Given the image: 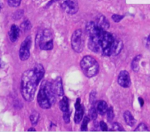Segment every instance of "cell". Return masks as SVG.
Segmentation results:
<instances>
[{
  "label": "cell",
  "instance_id": "cell-1",
  "mask_svg": "<svg viewBox=\"0 0 150 132\" xmlns=\"http://www.w3.org/2000/svg\"><path fill=\"white\" fill-rule=\"evenodd\" d=\"M114 37L106 30H102L99 35L89 38V48L93 52L101 53L104 56H111Z\"/></svg>",
  "mask_w": 150,
  "mask_h": 132
},
{
  "label": "cell",
  "instance_id": "cell-2",
  "mask_svg": "<svg viewBox=\"0 0 150 132\" xmlns=\"http://www.w3.org/2000/svg\"><path fill=\"white\" fill-rule=\"evenodd\" d=\"M38 84L39 82L37 80L33 70H26L23 73L21 83V91L22 96L26 102L33 100Z\"/></svg>",
  "mask_w": 150,
  "mask_h": 132
},
{
  "label": "cell",
  "instance_id": "cell-3",
  "mask_svg": "<svg viewBox=\"0 0 150 132\" xmlns=\"http://www.w3.org/2000/svg\"><path fill=\"white\" fill-rule=\"evenodd\" d=\"M81 69L83 74L88 77H92L99 72V64L94 57L86 55L82 58L80 63Z\"/></svg>",
  "mask_w": 150,
  "mask_h": 132
},
{
  "label": "cell",
  "instance_id": "cell-4",
  "mask_svg": "<svg viewBox=\"0 0 150 132\" xmlns=\"http://www.w3.org/2000/svg\"><path fill=\"white\" fill-rule=\"evenodd\" d=\"M36 43L41 50L51 51L54 47L53 34L51 29H44L38 34L36 37Z\"/></svg>",
  "mask_w": 150,
  "mask_h": 132
},
{
  "label": "cell",
  "instance_id": "cell-5",
  "mask_svg": "<svg viewBox=\"0 0 150 132\" xmlns=\"http://www.w3.org/2000/svg\"><path fill=\"white\" fill-rule=\"evenodd\" d=\"M71 46L76 53H81L84 47V37L82 30L77 29L73 33L71 37Z\"/></svg>",
  "mask_w": 150,
  "mask_h": 132
},
{
  "label": "cell",
  "instance_id": "cell-6",
  "mask_svg": "<svg viewBox=\"0 0 150 132\" xmlns=\"http://www.w3.org/2000/svg\"><path fill=\"white\" fill-rule=\"evenodd\" d=\"M32 46V37L28 36L22 42L19 49V58L21 61H26L30 56V48Z\"/></svg>",
  "mask_w": 150,
  "mask_h": 132
},
{
  "label": "cell",
  "instance_id": "cell-7",
  "mask_svg": "<svg viewBox=\"0 0 150 132\" xmlns=\"http://www.w3.org/2000/svg\"><path fill=\"white\" fill-rule=\"evenodd\" d=\"M61 7L67 14L74 15L79 11V1L78 0H62Z\"/></svg>",
  "mask_w": 150,
  "mask_h": 132
},
{
  "label": "cell",
  "instance_id": "cell-8",
  "mask_svg": "<svg viewBox=\"0 0 150 132\" xmlns=\"http://www.w3.org/2000/svg\"><path fill=\"white\" fill-rule=\"evenodd\" d=\"M41 86L43 88L45 95L48 97L51 106L54 105V103L56 102V96H57V94L54 91L53 83H50L48 81H45L42 83Z\"/></svg>",
  "mask_w": 150,
  "mask_h": 132
},
{
  "label": "cell",
  "instance_id": "cell-9",
  "mask_svg": "<svg viewBox=\"0 0 150 132\" xmlns=\"http://www.w3.org/2000/svg\"><path fill=\"white\" fill-rule=\"evenodd\" d=\"M38 102L40 107L41 108H42V109L48 110L51 107V103H50L48 97H47L46 95H45L44 89L42 86L40 87V89L39 93H38Z\"/></svg>",
  "mask_w": 150,
  "mask_h": 132
},
{
  "label": "cell",
  "instance_id": "cell-10",
  "mask_svg": "<svg viewBox=\"0 0 150 132\" xmlns=\"http://www.w3.org/2000/svg\"><path fill=\"white\" fill-rule=\"evenodd\" d=\"M119 85L123 88H128L131 85V80H130V74L126 70H122L120 72L118 76Z\"/></svg>",
  "mask_w": 150,
  "mask_h": 132
},
{
  "label": "cell",
  "instance_id": "cell-11",
  "mask_svg": "<svg viewBox=\"0 0 150 132\" xmlns=\"http://www.w3.org/2000/svg\"><path fill=\"white\" fill-rule=\"evenodd\" d=\"M123 49V42L120 38H114L111 48V55H117Z\"/></svg>",
  "mask_w": 150,
  "mask_h": 132
},
{
  "label": "cell",
  "instance_id": "cell-12",
  "mask_svg": "<svg viewBox=\"0 0 150 132\" xmlns=\"http://www.w3.org/2000/svg\"><path fill=\"white\" fill-rule=\"evenodd\" d=\"M95 23L99 26L100 29L103 30H107L110 27V23L108 19L103 15H99L95 19Z\"/></svg>",
  "mask_w": 150,
  "mask_h": 132
},
{
  "label": "cell",
  "instance_id": "cell-13",
  "mask_svg": "<svg viewBox=\"0 0 150 132\" xmlns=\"http://www.w3.org/2000/svg\"><path fill=\"white\" fill-rule=\"evenodd\" d=\"M54 91H55L57 96H62L64 95V88H63L62 80L60 77H58L53 83Z\"/></svg>",
  "mask_w": 150,
  "mask_h": 132
},
{
  "label": "cell",
  "instance_id": "cell-14",
  "mask_svg": "<svg viewBox=\"0 0 150 132\" xmlns=\"http://www.w3.org/2000/svg\"><path fill=\"white\" fill-rule=\"evenodd\" d=\"M20 28L16 25H12L10 27V32H9V37L11 42H15L18 40L19 36H20Z\"/></svg>",
  "mask_w": 150,
  "mask_h": 132
},
{
  "label": "cell",
  "instance_id": "cell-15",
  "mask_svg": "<svg viewBox=\"0 0 150 132\" xmlns=\"http://www.w3.org/2000/svg\"><path fill=\"white\" fill-rule=\"evenodd\" d=\"M32 70H33L34 73L36 76L37 80L40 83V81L42 80V77H44V74H45V69H44L43 66L40 64H38L34 67Z\"/></svg>",
  "mask_w": 150,
  "mask_h": 132
},
{
  "label": "cell",
  "instance_id": "cell-16",
  "mask_svg": "<svg viewBox=\"0 0 150 132\" xmlns=\"http://www.w3.org/2000/svg\"><path fill=\"white\" fill-rule=\"evenodd\" d=\"M123 117H124V120L127 125L132 127L136 124V120L133 118V115H132V113L130 111H125L124 112Z\"/></svg>",
  "mask_w": 150,
  "mask_h": 132
},
{
  "label": "cell",
  "instance_id": "cell-17",
  "mask_svg": "<svg viewBox=\"0 0 150 132\" xmlns=\"http://www.w3.org/2000/svg\"><path fill=\"white\" fill-rule=\"evenodd\" d=\"M83 113H84V110H83V107L82 105H81L79 107L76 108L74 116V121L76 124H79V123L81 122L82 119H83Z\"/></svg>",
  "mask_w": 150,
  "mask_h": 132
},
{
  "label": "cell",
  "instance_id": "cell-18",
  "mask_svg": "<svg viewBox=\"0 0 150 132\" xmlns=\"http://www.w3.org/2000/svg\"><path fill=\"white\" fill-rule=\"evenodd\" d=\"M96 110L100 115H104L106 113L107 110H108V105H107V103L105 101H100L98 103V105H97Z\"/></svg>",
  "mask_w": 150,
  "mask_h": 132
},
{
  "label": "cell",
  "instance_id": "cell-19",
  "mask_svg": "<svg viewBox=\"0 0 150 132\" xmlns=\"http://www.w3.org/2000/svg\"><path fill=\"white\" fill-rule=\"evenodd\" d=\"M59 109L62 112H67L69 111V101L66 96H64L61 101L59 103Z\"/></svg>",
  "mask_w": 150,
  "mask_h": 132
},
{
  "label": "cell",
  "instance_id": "cell-20",
  "mask_svg": "<svg viewBox=\"0 0 150 132\" xmlns=\"http://www.w3.org/2000/svg\"><path fill=\"white\" fill-rule=\"evenodd\" d=\"M141 58H142V55H136L134 58H133V61H132L131 64V67L132 70L134 72H137L139 71V61H140Z\"/></svg>",
  "mask_w": 150,
  "mask_h": 132
},
{
  "label": "cell",
  "instance_id": "cell-21",
  "mask_svg": "<svg viewBox=\"0 0 150 132\" xmlns=\"http://www.w3.org/2000/svg\"><path fill=\"white\" fill-rule=\"evenodd\" d=\"M30 121L31 124H32V126H36L37 124L38 123V121L40 119V114L39 112H38L37 111H34L31 113L30 117Z\"/></svg>",
  "mask_w": 150,
  "mask_h": 132
},
{
  "label": "cell",
  "instance_id": "cell-22",
  "mask_svg": "<svg viewBox=\"0 0 150 132\" xmlns=\"http://www.w3.org/2000/svg\"><path fill=\"white\" fill-rule=\"evenodd\" d=\"M19 28H20V30L21 32H26L32 29V23L29 20H26L21 24V26Z\"/></svg>",
  "mask_w": 150,
  "mask_h": 132
},
{
  "label": "cell",
  "instance_id": "cell-23",
  "mask_svg": "<svg viewBox=\"0 0 150 132\" xmlns=\"http://www.w3.org/2000/svg\"><path fill=\"white\" fill-rule=\"evenodd\" d=\"M98 111H97V110L95 109L94 106L91 107V109L89 110V117L93 121L96 120V118H98Z\"/></svg>",
  "mask_w": 150,
  "mask_h": 132
},
{
  "label": "cell",
  "instance_id": "cell-24",
  "mask_svg": "<svg viewBox=\"0 0 150 132\" xmlns=\"http://www.w3.org/2000/svg\"><path fill=\"white\" fill-rule=\"evenodd\" d=\"M89 123V117H85V118L83 119V121H82L81 128V131H87V126Z\"/></svg>",
  "mask_w": 150,
  "mask_h": 132
},
{
  "label": "cell",
  "instance_id": "cell-25",
  "mask_svg": "<svg viewBox=\"0 0 150 132\" xmlns=\"http://www.w3.org/2000/svg\"><path fill=\"white\" fill-rule=\"evenodd\" d=\"M107 114V119L109 122H111L113 121L114 118V110H113L112 107L108 108V110L106 112Z\"/></svg>",
  "mask_w": 150,
  "mask_h": 132
},
{
  "label": "cell",
  "instance_id": "cell-26",
  "mask_svg": "<svg viewBox=\"0 0 150 132\" xmlns=\"http://www.w3.org/2000/svg\"><path fill=\"white\" fill-rule=\"evenodd\" d=\"M149 131V128H147L146 124H140L137 126V128L135 129V131Z\"/></svg>",
  "mask_w": 150,
  "mask_h": 132
},
{
  "label": "cell",
  "instance_id": "cell-27",
  "mask_svg": "<svg viewBox=\"0 0 150 132\" xmlns=\"http://www.w3.org/2000/svg\"><path fill=\"white\" fill-rule=\"evenodd\" d=\"M111 131H125V129L123 128V127L120 125L119 123H114L112 125V128H111Z\"/></svg>",
  "mask_w": 150,
  "mask_h": 132
},
{
  "label": "cell",
  "instance_id": "cell-28",
  "mask_svg": "<svg viewBox=\"0 0 150 132\" xmlns=\"http://www.w3.org/2000/svg\"><path fill=\"white\" fill-rule=\"evenodd\" d=\"M7 2L10 7H17L20 5L21 0H7Z\"/></svg>",
  "mask_w": 150,
  "mask_h": 132
},
{
  "label": "cell",
  "instance_id": "cell-29",
  "mask_svg": "<svg viewBox=\"0 0 150 132\" xmlns=\"http://www.w3.org/2000/svg\"><path fill=\"white\" fill-rule=\"evenodd\" d=\"M63 120L65 124H69L70 122V111H67V112H63Z\"/></svg>",
  "mask_w": 150,
  "mask_h": 132
},
{
  "label": "cell",
  "instance_id": "cell-30",
  "mask_svg": "<svg viewBox=\"0 0 150 132\" xmlns=\"http://www.w3.org/2000/svg\"><path fill=\"white\" fill-rule=\"evenodd\" d=\"M124 15H121L118 14H114L112 15V20H114L116 23H119V22L121 21L122 19H123Z\"/></svg>",
  "mask_w": 150,
  "mask_h": 132
},
{
  "label": "cell",
  "instance_id": "cell-31",
  "mask_svg": "<svg viewBox=\"0 0 150 132\" xmlns=\"http://www.w3.org/2000/svg\"><path fill=\"white\" fill-rule=\"evenodd\" d=\"M95 102H96V93L95 91H92L90 93V103L94 105Z\"/></svg>",
  "mask_w": 150,
  "mask_h": 132
},
{
  "label": "cell",
  "instance_id": "cell-32",
  "mask_svg": "<svg viewBox=\"0 0 150 132\" xmlns=\"http://www.w3.org/2000/svg\"><path fill=\"white\" fill-rule=\"evenodd\" d=\"M100 127L101 130H102L103 131H108V126H107V124H105L104 121H100Z\"/></svg>",
  "mask_w": 150,
  "mask_h": 132
},
{
  "label": "cell",
  "instance_id": "cell-33",
  "mask_svg": "<svg viewBox=\"0 0 150 132\" xmlns=\"http://www.w3.org/2000/svg\"><path fill=\"white\" fill-rule=\"evenodd\" d=\"M81 105V99H80V98H78L77 100H76V104H75V108L76 109V108L79 107Z\"/></svg>",
  "mask_w": 150,
  "mask_h": 132
},
{
  "label": "cell",
  "instance_id": "cell-34",
  "mask_svg": "<svg viewBox=\"0 0 150 132\" xmlns=\"http://www.w3.org/2000/svg\"><path fill=\"white\" fill-rule=\"evenodd\" d=\"M146 48H147V49L149 50V51H150V35L149 37H148L147 39H146Z\"/></svg>",
  "mask_w": 150,
  "mask_h": 132
},
{
  "label": "cell",
  "instance_id": "cell-35",
  "mask_svg": "<svg viewBox=\"0 0 150 132\" xmlns=\"http://www.w3.org/2000/svg\"><path fill=\"white\" fill-rule=\"evenodd\" d=\"M139 102H140V104H141V106H143L144 105V100L142 99V98H139Z\"/></svg>",
  "mask_w": 150,
  "mask_h": 132
},
{
  "label": "cell",
  "instance_id": "cell-36",
  "mask_svg": "<svg viewBox=\"0 0 150 132\" xmlns=\"http://www.w3.org/2000/svg\"><path fill=\"white\" fill-rule=\"evenodd\" d=\"M35 131V128H29L28 129V131Z\"/></svg>",
  "mask_w": 150,
  "mask_h": 132
},
{
  "label": "cell",
  "instance_id": "cell-37",
  "mask_svg": "<svg viewBox=\"0 0 150 132\" xmlns=\"http://www.w3.org/2000/svg\"><path fill=\"white\" fill-rule=\"evenodd\" d=\"M3 67V65H2V64H1V61H0V68H1V67Z\"/></svg>",
  "mask_w": 150,
  "mask_h": 132
},
{
  "label": "cell",
  "instance_id": "cell-38",
  "mask_svg": "<svg viewBox=\"0 0 150 132\" xmlns=\"http://www.w3.org/2000/svg\"><path fill=\"white\" fill-rule=\"evenodd\" d=\"M0 11H1V6H0Z\"/></svg>",
  "mask_w": 150,
  "mask_h": 132
}]
</instances>
